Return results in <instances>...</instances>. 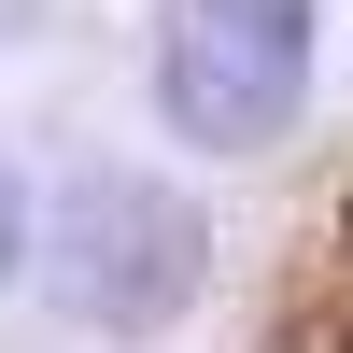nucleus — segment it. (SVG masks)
<instances>
[{
    "instance_id": "3",
    "label": "nucleus",
    "mask_w": 353,
    "mask_h": 353,
    "mask_svg": "<svg viewBox=\"0 0 353 353\" xmlns=\"http://www.w3.org/2000/svg\"><path fill=\"white\" fill-rule=\"evenodd\" d=\"M14 254H28V184L0 170V283H14Z\"/></svg>"
},
{
    "instance_id": "2",
    "label": "nucleus",
    "mask_w": 353,
    "mask_h": 353,
    "mask_svg": "<svg viewBox=\"0 0 353 353\" xmlns=\"http://www.w3.org/2000/svg\"><path fill=\"white\" fill-rule=\"evenodd\" d=\"M311 99V0H170L156 14V113L198 156H254Z\"/></svg>"
},
{
    "instance_id": "1",
    "label": "nucleus",
    "mask_w": 353,
    "mask_h": 353,
    "mask_svg": "<svg viewBox=\"0 0 353 353\" xmlns=\"http://www.w3.org/2000/svg\"><path fill=\"white\" fill-rule=\"evenodd\" d=\"M43 269H57V311H85L99 339H156L198 297V269H212V226L156 170H85L43 226Z\"/></svg>"
}]
</instances>
